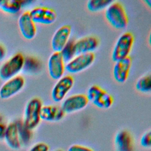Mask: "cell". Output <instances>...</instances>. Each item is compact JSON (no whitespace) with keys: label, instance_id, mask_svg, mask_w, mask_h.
<instances>
[{"label":"cell","instance_id":"1","mask_svg":"<svg viewBox=\"0 0 151 151\" xmlns=\"http://www.w3.org/2000/svg\"><path fill=\"white\" fill-rule=\"evenodd\" d=\"M105 17L114 28L122 29L128 24V16L123 5L118 1H113L105 9Z\"/></svg>","mask_w":151,"mask_h":151},{"label":"cell","instance_id":"25","mask_svg":"<svg viewBox=\"0 0 151 151\" xmlns=\"http://www.w3.org/2000/svg\"><path fill=\"white\" fill-rule=\"evenodd\" d=\"M49 146L44 142H38L33 145L28 151H49Z\"/></svg>","mask_w":151,"mask_h":151},{"label":"cell","instance_id":"3","mask_svg":"<svg viewBox=\"0 0 151 151\" xmlns=\"http://www.w3.org/2000/svg\"><path fill=\"white\" fill-rule=\"evenodd\" d=\"M25 58L21 53H17L4 63L0 67V78L8 80L15 76L24 66Z\"/></svg>","mask_w":151,"mask_h":151},{"label":"cell","instance_id":"5","mask_svg":"<svg viewBox=\"0 0 151 151\" xmlns=\"http://www.w3.org/2000/svg\"><path fill=\"white\" fill-rule=\"evenodd\" d=\"M86 96L88 101L100 109H109L112 106L114 101L113 97L97 85L90 86L87 90Z\"/></svg>","mask_w":151,"mask_h":151},{"label":"cell","instance_id":"16","mask_svg":"<svg viewBox=\"0 0 151 151\" xmlns=\"http://www.w3.org/2000/svg\"><path fill=\"white\" fill-rule=\"evenodd\" d=\"M99 40L94 36H86L74 41L76 55L93 52L99 46Z\"/></svg>","mask_w":151,"mask_h":151},{"label":"cell","instance_id":"27","mask_svg":"<svg viewBox=\"0 0 151 151\" xmlns=\"http://www.w3.org/2000/svg\"><path fill=\"white\" fill-rule=\"evenodd\" d=\"M6 129V127L4 124H2V123H0V139L5 137Z\"/></svg>","mask_w":151,"mask_h":151},{"label":"cell","instance_id":"8","mask_svg":"<svg viewBox=\"0 0 151 151\" xmlns=\"http://www.w3.org/2000/svg\"><path fill=\"white\" fill-rule=\"evenodd\" d=\"M29 12L35 24L49 25L53 23L57 18L56 11L49 7L37 6Z\"/></svg>","mask_w":151,"mask_h":151},{"label":"cell","instance_id":"6","mask_svg":"<svg viewBox=\"0 0 151 151\" xmlns=\"http://www.w3.org/2000/svg\"><path fill=\"white\" fill-rule=\"evenodd\" d=\"M95 55L93 52L77 55L66 63L65 69L71 74L79 73L90 67L93 63Z\"/></svg>","mask_w":151,"mask_h":151},{"label":"cell","instance_id":"19","mask_svg":"<svg viewBox=\"0 0 151 151\" xmlns=\"http://www.w3.org/2000/svg\"><path fill=\"white\" fill-rule=\"evenodd\" d=\"M22 5V1L18 0H0V9L2 11L15 14L18 13Z\"/></svg>","mask_w":151,"mask_h":151},{"label":"cell","instance_id":"10","mask_svg":"<svg viewBox=\"0 0 151 151\" xmlns=\"http://www.w3.org/2000/svg\"><path fill=\"white\" fill-rule=\"evenodd\" d=\"M65 62L60 52H54L48 61V71L50 76L54 80L62 77L65 71Z\"/></svg>","mask_w":151,"mask_h":151},{"label":"cell","instance_id":"4","mask_svg":"<svg viewBox=\"0 0 151 151\" xmlns=\"http://www.w3.org/2000/svg\"><path fill=\"white\" fill-rule=\"evenodd\" d=\"M134 36L130 32L123 33L117 40L114 46L111 58L116 62L129 56L134 43Z\"/></svg>","mask_w":151,"mask_h":151},{"label":"cell","instance_id":"9","mask_svg":"<svg viewBox=\"0 0 151 151\" xmlns=\"http://www.w3.org/2000/svg\"><path fill=\"white\" fill-rule=\"evenodd\" d=\"M88 102L86 95L76 94L63 100L61 107L65 114L71 113L83 109L87 106Z\"/></svg>","mask_w":151,"mask_h":151},{"label":"cell","instance_id":"30","mask_svg":"<svg viewBox=\"0 0 151 151\" xmlns=\"http://www.w3.org/2000/svg\"><path fill=\"white\" fill-rule=\"evenodd\" d=\"M54 151H63V150H61V149H57V150H55Z\"/></svg>","mask_w":151,"mask_h":151},{"label":"cell","instance_id":"22","mask_svg":"<svg viewBox=\"0 0 151 151\" xmlns=\"http://www.w3.org/2000/svg\"><path fill=\"white\" fill-rule=\"evenodd\" d=\"M136 88L139 91L147 93L151 90V78L150 74L141 77L137 80L135 85Z\"/></svg>","mask_w":151,"mask_h":151},{"label":"cell","instance_id":"7","mask_svg":"<svg viewBox=\"0 0 151 151\" xmlns=\"http://www.w3.org/2000/svg\"><path fill=\"white\" fill-rule=\"evenodd\" d=\"M74 78L71 76L65 75L57 80L51 91L52 99L57 103L64 100L74 85Z\"/></svg>","mask_w":151,"mask_h":151},{"label":"cell","instance_id":"13","mask_svg":"<svg viewBox=\"0 0 151 151\" xmlns=\"http://www.w3.org/2000/svg\"><path fill=\"white\" fill-rule=\"evenodd\" d=\"M132 64V60L130 56L115 62L113 70L114 80L119 83L125 82L129 75Z\"/></svg>","mask_w":151,"mask_h":151},{"label":"cell","instance_id":"21","mask_svg":"<svg viewBox=\"0 0 151 151\" xmlns=\"http://www.w3.org/2000/svg\"><path fill=\"white\" fill-rule=\"evenodd\" d=\"M113 1L90 0L87 3V8L91 12H98L106 9Z\"/></svg>","mask_w":151,"mask_h":151},{"label":"cell","instance_id":"12","mask_svg":"<svg viewBox=\"0 0 151 151\" xmlns=\"http://www.w3.org/2000/svg\"><path fill=\"white\" fill-rule=\"evenodd\" d=\"M71 27L69 25H63L54 32L51 39V47L54 52H60L70 40Z\"/></svg>","mask_w":151,"mask_h":151},{"label":"cell","instance_id":"15","mask_svg":"<svg viewBox=\"0 0 151 151\" xmlns=\"http://www.w3.org/2000/svg\"><path fill=\"white\" fill-rule=\"evenodd\" d=\"M114 143L116 151H134L133 138L126 130H121L117 132Z\"/></svg>","mask_w":151,"mask_h":151},{"label":"cell","instance_id":"20","mask_svg":"<svg viewBox=\"0 0 151 151\" xmlns=\"http://www.w3.org/2000/svg\"><path fill=\"white\" fill-rule=\"evenodd\" d=\"M18 135L21 144L27 145L31 139V130L28 129L23 123V122L18 121L17 123Z\"/></svg>","mask_w":151,"mask_h":151},{"label":"cell","instance_id":"28","mask_svg":"<svg viewBox=\"0 0 151 151\" xmlns=\"http://www.w3.org/2000/svg\"><path fill=\"white\" fill-rule=\"evenodd\" d=\"M5 56V50L3 46L0 44V61L4 59Z\"/></svg>","mask_w":151,"mask_h":151},{"label":"cell","instance_id":"14","mask_svg":"<svg viewBox=\"0 0 151 151\" xmlns=\"http://www.w3.org/2000/svg\"><path fill=\"white\" fill-rule=\"evenodd\" d=\"M18 27L22 35L25 39L30 40L35 36L37 32L36 25L32 20L29 11H25L19 16Z\"/></svg>","mask_w":151,"mask_h":151},{"label":"cell","instance_id":"26","mask_svg":"<svg viewBox=\"0 0 151 151\" xmlns=\"http://www.w3.org/2000/svg\"><path fill=\"white\" fill-rule=\"evenodd\" d=\"M67 151H94L91 148L81 145H73L70 146Z\"/></svg>","mask_w":151,"mask_h":151},{"label":"cell","instance_id":"23","mask_svg":"<svg viewBox=\"0 0 151 151\" xmlns=\"http://www.w3.org/2000/svg\"><path fill=\"white\" fill-rule=\"evenodd\" d=\"M74 44V41L73 40H69L60 51L65 63H68L76 56Z\"/></svg>","mask_w":151,"mask_h":151},{"label":"cell","instance_id":"29","mask_svg":"<svg viewBox=\"0 0 151 151\" xmlns=\"http://www.w3.org/2000/svg\"><path fill=\"white\" fill-rule=\"evenodd\" d=\"M2 121V117L0 116V123H1Z\"/></svg>","mask_w":151,"mask_h":151},{"label":"cell","instance_id":"11","mask_svg":"<svg viewBox=\"0 0 151 151\" xmlns=\"http://www.w3.org/2000/svg\"><path fill=\"white\" fill-rule=\"evenodd\" d=\"M25 80L21 76H17L7 80L0 88V97L8 99L18 93L24 87Z\"/></svg>","mask_w":151,"mask_h":151},{"label":"cell","instance_id":"18","mask_svg":"<svg viewBox=\"0 0 151 151\" xmlns=\"http://www.w3.org/2000/svg\"><path fill=\"white\" fill-rule=\"evenodd\" d=\"M5 139L8 145L13 149H19L21 144L19 140L18 128L17 123L15 122L11 123L6 127Z\"/></svg>","mask_w":151,"mask_h":151},{"label":"cell","instance_id":"2","mask_svg":"<svg viewBox=\"0 0 151 151\" xmlns=\"http://www.w3.org/2000/svg\"><path fill=\"white\" fill-rule=\"evenodd\" d=\"M42 106V102L38 98L31 99L25 106L23 123L31 130L37 127L40 122V112Z\"/></svg>","mask_w":151,"mask_h":151},{"label":"cell","instance_id":"17","mask_svg":"<svg viewBox=\"0 0 151 151\" xmlns=\"http://www.w3.org/2000/svg\"><path fill=\"white\" fill-rule=\"evenodd\" d=\"M64 115L65 113L61 107L55 105L42 106L40 112L41 120L50 122H58Z\"/></svg>","mask_w":151,"mask_h":151},{"label":"cell","instance_id":"24","mask_svg":"<svg viewBox=\"0 0 151 151\" xmlns=\"http://www.w3.org/2000/svg\"><path fill=\"white\" fill-rule=\"evenodd\" d=\"M140 146L144 148H150L151 146V133L150 131L145 132L140 139Z\"/></svg>","mask_w":151,"mask_h":151}]
</instances>
